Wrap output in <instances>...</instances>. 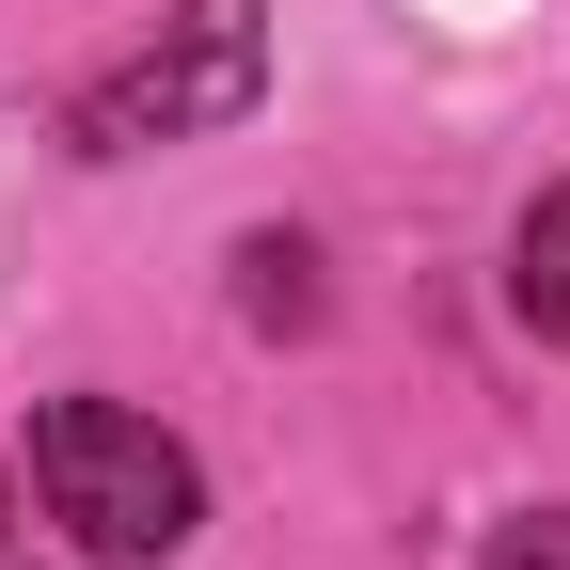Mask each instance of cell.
<instances>
[{
	"label": "cell",
	"mask_w": 570,
	"mask_h": 570,
	"mask_svg": "<svg viewBox=\"0 0 570 570\" xmlns=\"http://www.w3.org/2000/svg\"><path fill=\"white\" fill-rule=\"evenodd\" d=\"M508 302H523L539 348H570V190L523 206V238H508Z\"/></svg>",
	"instance_id": "cell-3"
},
{
	"label": "cell",
	"mask_w": 570,
	"mask_h": 570,
	"mask_svg": "<svg viewBox=\"0 0 570 570\" xmlns=\"http://www.w3.org/2000/svg\"><path fill=\"white\" fill-rule=\"evenodd\" d=\"M475 570H570V508H523V523H491Z\"/></svg>",
	"instance_id": "cell-5"
},
{
	"label": "cell",
	"mask_w": 570,
	"mask_h": 570,
	"mask_svg": "<svg viewBox=\"0 0 570 570\" xmlns=\"http://www.w3.org/2000/svg\"><path fill=\"white\" fill-rule=\"evenodd\" d=\"M254 96H269V0H190L142 63H111V80L63 111V142H80V159H142V142L238 127Z\"/></svg>",
	"instance_id": "cell-2"
},
{
	"label": "cell",
	"mask_w": 570,
	"mask_h": 570,
	"mask_svg": "<svg viewBox=\"0 0 570 570\" xmlns=\"http://www.w3.org/2000/svg\"><path fill=\"white\" fill-rule=\"evenodd\" d=\"M238 302H254L269 333H317V254H302V238H254V254H238Z\"/></svg>",
	"instance_id": "cell-4"
},
{
	"label": "cell",
	"mask_w": 570,
	"mask_h": 570,
	"mask_svg": "<svg viewBox=\"0 0 570 570\" xmlns=\"http://www.w3.org/2000/svg\"><path fill=\"white\" fill-rule=\"evenodd\" d=\"M32 491H48V523L80 539V554H111V570L175 554V539L206 523L190 444H175L159 412H127V396H48V412H32Z\"/></svg>",
	"instance_id": "cell-1"
}]
</instances>
